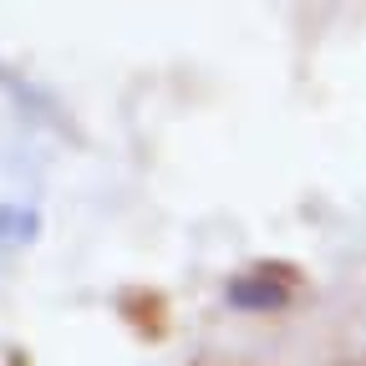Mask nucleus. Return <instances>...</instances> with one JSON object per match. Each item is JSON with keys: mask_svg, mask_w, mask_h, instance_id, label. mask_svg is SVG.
Wrapping results in <instances>:
<instances>
[{"mask_svg": "<svg viewBox=\"0 0 366 366\" xmlns=\"http://www.w3.org/2000/svg\"><path fill=\"white\" fill-rule=\"evenodd\" d=\"M300 295V274L295 264H254L244 280L229 285V300L234 305H249V310H280L285 300Z\"/></svg>", "mask_w": 366, "mask_h": 366, "instance_id": "nucleus-1", "label": "nucleus"}]
</instances>
